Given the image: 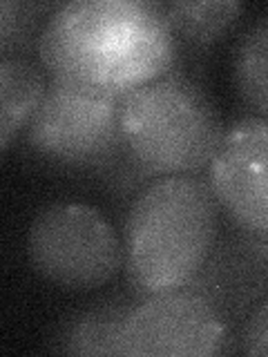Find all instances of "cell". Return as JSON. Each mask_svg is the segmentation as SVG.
I'll return each mask as SVG.
<instances>
[{
	"label": "cell",
	"mask_w": 268,
	"mask_h": 357,
	"mask_svg": "<svg viewBox=\"0 0 268 357\" xmlns=\"http://www.w3.org/2000/svg\"><path fill=\"white\" fill-rule=\"evenodd\" d=\"M36 52L50 78L128 94L174 70L177 38L154 0H74L52 9Z\"/></svg>",
	"instance_id": "6da1fadb"
},
{
	"label": "cell",
	"mask_w": 268,
	"mask_h": 357,
	"mask_svg": "<svg viewBox=\"0 0 268 357\" xmlns=\"http://www.w3.org/2000/svg\"><path fill=\"white\" fill-rule=\"evenodd\" d=\"M219 204L206 176H159L145 183L123 223L126 275L137 297L195 282L219 239Z\"/></svg>",
	"instance_id": "7a4b0ae2"
},
{
	"label": "cell",
	"mask_w": 268,
	"mask_h": 357,
	"mask_svg": "<svg viewBox=\"0 0 268 357\" xmlns=\"http://www.w3.org/2000/svg\"><path fill=\"white\" fill-rule=\"evenodd\" d=\"M223 134L215 100L181 72L172 70L121 100L123 152L145 181L206 172Z\"/></svg>",
	"instance_id": "3957f363"
},
{
	"label": "cell",
	"mask_w": 268,
	"mask_h": 357,
	"mask_svg": "<svg viewBox=\"0 0 268 357\" xmlns=\"http://www.w3.org/2000/svg\"><path fill=\"white\" fill-rule=\"evenodd\" d=\"M123 96L67 78H50L22 141L34 156L54 167L107 174L126 159L121 139Z\"/></svg>",
	"instance_id": "277c9868"
},
{
	"label": "cell",
	"mask_w": 268,
	"mask_h": 357,
	"mask_svg": "<svg viewBox=\"0 0 268 357\" xmlns=\"http://www.w3.org/2000/svg\"><path fill=\"white\" fill-rule=\"evenodd\" d=\"M27 257L45 282L87 293L107 286L126 271L123 237L100 210L87 204H50L31 219Z\"/></svg>",
	"instance_id": "5b68a950"
},
{
	"label": "cell",
	"mask_w": 268,
	"mask_h": 357,
	"mask_svg": "<svg viewBox=\"0 0 268 357\" xmlns=\"http://www.w3.org/2000/svg\"><path fill=\"white\" fill-rule=\"evenodd\" d=\"M230 321L195 286L132 301L119 335L123 357H215L228 353Z\"/></svg>",
	"instance_id": "8992f818"
},
{
	"label": "cell",
	"mask_w": 268,
	"mask_h": 357,
	"mask_svg": "<svg viewBox=\"0 0 268 357\" xmlns=\"http://www.w3.org/2000/svg\"><path fill=\"white\" fill-rule=\"evenodd\" d=\"M206 178L232 226L268 232V121L248 116L228 126Z\"/></svg>",
	"instance_id": "52a82bcc"
},
{
	"label": "cell",
	"mask_w": 268,
	"mask_h": 357,
	"mask_svg": "<svg viewBox=\"0 0 268 357\" xmlns=\"http://www.w3.org/2000/svg\"><path fill=\"white\" fill-rule=\"evenodd\" d=\"M190 286L217 301L228 321L244 319L268 297V232L228 228Z\"/></svg>",
	"instance_id": "ba28073f"
},
{
	"label": "cell",
	"mask_w": 268,
	"mask_h": 357,
	"mask_svg": "<svg viewBox=\"0 0 268 357\" xmlns=\"http://www.w3.org/2000/svg\"><path fill=\"white\" fill-rule=\"evenodd\" d=\"M132 306L130 299H105L67 317L52 337L61 355H119V335Z\"/></svg>",
	"instance_id": "9c48e42d"
},
{
	"label": "cell",
	"mask_w": 268,
	"mask_h": 357,
	"mask_svg": "<svg viewBox=\"0 0 268 357\" xmlns=\"http://www.w3.org/2000/svg\"><path fill=\"white\" fill-rule=\"evenodd\" d=\"M50 78L25 56H3L0 59V150L25 132L31 116L47 92Z\"/></svg>",
	"instance_id": "30bf717a"
},
{
	"label": "cell",
	"mask_w": 268,
	"mask_h": 357,
	"mask_svg": "<svg viewBox=\"0 0 268 357\" xmlns=\"http://www.w3.org/2000/svg\"><path fill=\"white\" fill-rule=\"evenodd\" d=\"M161 11L177 40L193 47H208L221 40L239 20L244 5L237 0H204V3H161Z\"/></svg>",
	"instance_id": "8fae6325"
},
{
	"label": "cell",
	"mask_w": 268,
	"mask_h": 357,
	"mask_svg": "<svg viewBox=\"0 0 268 357\" xmlns=\"http://www.w3.org/2000/svg\"><path fill=\"white\" fill-rule=\"evenodd\" d=\"M232 78L246 107L268 121V16L255 20L237 40Z\"/></svg>",
	"instance_id": "7c38bea8"
},
{
	"label": "cell",
	"mask_w": 268,
	"mask_h": 357,
	"mask_svg": "<svg viewBox=\"0 0 268 357\" xmlns=\"http://www.w3.org/2000/svg\"><path fill=\"white\" fill-rule=\"evenodd\" d=\"M50 5H31L5 0L0 5V52L3 56H16L34 38L38 27L40 11H47Z\"/></svg>",
	"instance_id": "4fadbf2b"
},
{
	"label": "cell",
	"mask_w": 268,
	"mask_h": 357,
	"mask_svg": "<svg viewBox=\"0 0 268 357\" xmlns=\"http://www.w3.org/2000/svg\"><path fill=\"white\" fill-rule=\"evenodd\" d=\"M237 351L251 357H268V297L239 321Z\"/></svg>",
	"instance_id": "5bb4252c"
}]
</instances>
